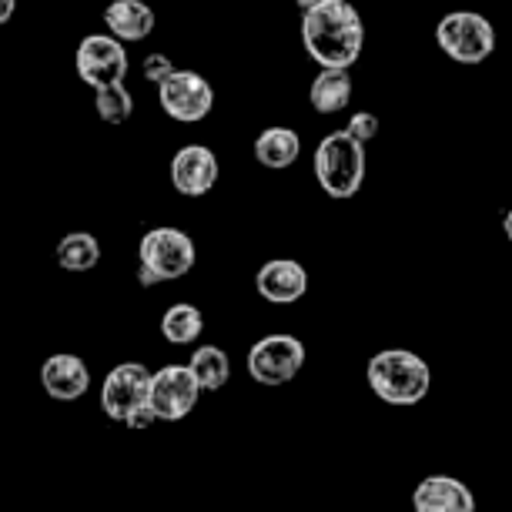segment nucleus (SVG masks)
<instances>
[{"instance_id": "obj_7", "label": "nucleus", "mask_w": 512, "mask_h": 512, "mask_svg": "<svg viewBox=\"0 0 512 512\" xmlns=\"http://www.w3.org/2000/svg\"><path fill=\"white\" fill-rule=\"evenodd\" d=\"M158 104L171 121L198 124L215 108V88L198 71H181V67H175L158 84Z\"/></svg>"}, {"instance_id": "obj_25", "label": "nucleus", "mask_w": 512, "mask_h": 512, "mask_svg": "<svg viewBox=\"0 0 512 512\" xmlns=\"http://www.w3.org/2000/svg\"><path fill=\"white\" fill-rule=\"evenodd\" d=\"M14 11H17V0H0V27L11 21Z\"/></svg>"}, {"instance_id": "obj_24", "label": "nucleus", "mask_w": 512, "mask_h": 512, "mask_svg": "<svg viewBox=\"0 0 512 512\" xmlns=\"http://www.w3.org/2000/svg\"><path fill=\"white\" fill-rule=\"evenodd\" d=\"M154 422H158V415L151 412V405H141V409L131 412V419L124 425H131V429H148V425H154Z\"/></svg>"}, {"instance_id": "obj_17", "label": "nucleus", "mask_w": 512, "mask_h": 512, "mask_svg": "<svg viewBox=\"0 0 512 512\" xmlns=\"http://www.w3.org/2000/svg\"><path fill=\"white\" fill-rule=\"evenodd\" d=\"M302 154V138L292 131V128H265L258 134L255 141V161L262 168H272V171H282V168H292Z\"/></svg>"}, {"instance_id": "obj_14", "label": "nucleus", "mask_w": 512, "mask_h": 512, "mask_svg": "<svg viewBox=\"0 0 512 512\" xmlns=\"http://www.w3.org/2000/svg\"><path fill=\"white\" fill-rule=\"evenodd\" d=\"M41 382L51 399L74 402L91 389V372H88V365H84V359H77L71 352H57L44 362Z\"/></svg>"}, {"instance_id": "obj_4", "label": "nucleus", "mask_w": 512, "mask_h": 512, "mask_svg": "<svg viewBox=\"0 0 512 512\" xmlns=\"http://www.w3.org/2000/svg\"><path fill=\"white\" fill-rule=\"evenodd\" d=\"M138 282L144 288L164 285V282H178L185 278L198 262V251L191 235H185L181 228H151L144 231L141 245H138Z\"/></svg>"}, {"instance_id": "obj_12", "label": "nucleus", "mask_w": 512, "mask_h": 512, "mask_svg": "<svg viewBox=\"0 0 512 512\" xmlns=\"http://www.w3.org/2000/svg\"><path fill=\"white\" fill-rule=\"evenodd\" d=\"M415 512H476V496L456 476H429L412 492Z\"/></svg>"}, {"instance_id": "obj_15", "label": "nucleus", "mask_w": 512, "mask_h": 512, "mask_svg": "<svg viewBox=\"0 0 512 512\" xmlns=\"http://www.w3.org/2000/svg\"><path fill=\"white\" fill-rule=\"evenodd\" d=\"M104 24H108V34L118 37V41H144L151 37L158 17L144 0H111L108 11H104Z\"/></svg>"}, {"instance_id": "obj_13", "label": "nucleus", "mask_w": 512, "mask_h": 512, "mask_svg": "<svg viewBox=\"0 0 512 512\" xmlns=\"http://www.w3.org/2000/svg\"><path fill=\"white\" fill-rule=\"evenodd\" d=\"M255 288L265 302L272 305H292L308 292V272L305 265L292 262V258H275V262L262 265V272L255 278Z\"/></svg>"}, {"instance_id": "obj_23", "label": "nucleus", "mask_w": 512, "mask_h": 512, "mask_svg": "<svg viewBox=\"0 0 512 512\" xmlns=\"http://www.w3.org/2000/svg\"><path fill=\"white\" fill-rule=\"evenodd\" d=\"M171 71H175V61H171L168 54L154 51V54L144 57V81L154 84V88H158V84H161Z\"/></svg>"}, {"instance_id": "obj_20", "label": "nucleus", "mask_w": 512, "mask_h": 512, "mask_svg": "<svg viewBox=\"0 0 512 512\" xmlns=\"http://www.w3.org/2000/svg\"><path fill=\"white\" fill-rule=\"evenodd\" d=\"M205 332V315L198 312L195 305L178 302L171 305L161 318V335L168 338L171 345H191L198 342V335Z\"/></svg>"}, {"instance_id": "obj_19", "label": "nucleus", "mask_w": 512, "mask_h": 512, "mask_svg": "<svg viewBox=\"0 0 512 512\" xmlns=\"http://www.w3.org/2000/svg\"><path fill=\"white\" fill-rule=\"evenodd\" d=\"M101 262V241L88 231H71L57 241V265L64 272H91Z\"/></svg>"}, {"instance_id": "obj_26", "label": "nucleus", "mask_w": 512, "mask_h": 512, "mask_svg": "<svg viewBox=\"0 0 512 512\" xmlns=\"http://www.w3.org/2000/svg\"><path fill=\"white\" fill-rule=\"evenodd\" d=\"M502 231H506V238L512 241V208L506 211V218H502Z\"/></svg>"}, {"instance_id": "obj_1", "label": "nucleus", "mask_w": 512, "mask_h": 512, "mask_svg": "<svg viewBox=\"0 0 512 512\" xmlns=\"http://www.w3.org/2000/svg\"><path fill=\"white\" fill-rule=\"evenodd\" d=\"M305 54L322 67H352L362 57L365 24L349 0H322L312 11H302Z\"/></svg>"}, {"instance_id": "obj_6", "label": "nucleus", "mask_w": 512, "mask_h": 512, "mask_svg": "<svg viewBox=\"0 0 512 512\" xmlns=\"http://www.w3.org/2000/svg\"><path fill=\"white\" fill-rule=\"evenodd\" d=\"M305 365V345L295 335H265L248 349V375L258 385H288Z\"/></svg>"}, {"instance_id": "obj_8", "label": "nucleus", "mask_w": 512, "mask_h": 512, "mask_svg": "<svg viewBox=\"0 0 512 512\" xmlns=\"http://www.w3.org/2000/svg\"><path fill=\"white\" fill-rule=\"evenodd\" d=\"M74 67L77 77L94 91L104 84H121L128 77V51L118 37L111 34H88L74 51Z\"/></svg>"}, {"instance_id": "obj_11", "label": "nucleus", "mask_w": 512, "mask_h": 512, "mask_svg": "<svg viewBox=\"0 0 512 512\" xmlns=\"http://www.w3.org/2000/svg\"><path fill=\"white\" fill-rule=\"evenodd\" d=\"M171 185L178 195L201 198L218 185V158L205 144H188L171 158Z\"/></svg>"}, {"instance_id": "obj_2", "label": "nucleus", "mask_w": 512, "mask_h": 512, "mask_svg": "<svg viewBox=\"0 0 512 512\" xmlns=\"http://www.w3.org/2000/svg\"><path fill=\"white\" fill-rule=\"evenodd\" d=\"M318 188L328 198L345 201L355 198L365 185V144L355 141L349 131H332L318 141L315 158H312Z\"/></svg>"}, {"instance_id": "obj_9", "label": "nucleus", "mask_w": 512, "mask_h": 512, "mask_svg": "<svg viewBox=\"0 0 512 512\" xmlns=\"http://www.w3.org/2000/svg\"><path fill=\"white\" fill-rule=\"evenodd\" d=\"M198 382L188 365H164V369L151 372L148 405L158 415V422H181L198 405Z\"/></svg>"}, {"instance_id": "obj_21", "label": "nucleus", "mask_w": 512, "mask_h": 512, "mask_svg": "<svg viewBox=\"0 0 512 512\" xmlns=\"http://www.w3.org/2000/svg\"><path fill=\"white\" fill-rule=\"evenodd\" d=\"M94 111L104 124H124L134 114V98L131 91L121 84H104V88H94Z\"/></svg>"}, {"instance_id": "obj_27", "label": "nucleus", "mask_w": 512, "mask_h": 512, "mask_svg": "<svg viewBox=\"0 0 512 512\" xmlns=\"http://www.w3.org/2000/svg\"><path fill=\"white\" fill-rule=\"evenodd\" d=\"M295 4H298V11H312V7H318L322 0H295Z\"/></svg>"}, {"instance_id": "obj_16", "label": "nucleus", "mask_w": 512, "mask_h": 512, "mask_svg": "<svg viewBox=\"0 0 512 512\" xmlns=\"http://www.w3.org/2000/svg\"><path fill=\"white\" fill-rule=\"evenodd\" d=\"M308 101L318 114H338L349 108L352 101V74L349 67H322L318 77L312 81Z\"/></svg>"}, {"instance_id": "obj_10", "label": "nucleus", "mask_w": 512, "mask_h": 512, "mask_svg": "<svg viewBox=\"0 0 512 512\" xmlns=\"http://www.w3.org/2000/svg\"><path fill=\"white\" fill-rule=\"evenodd\" d=\"M151 372L138 362H121L104 375L101 385V409L114 422H128L134 409L148 405Z\"/></svg>"}, {"instance_id": "obj_5", "label": "nucleus", "mask_w": 512, "mask_h": 512, "mask_svg": "<svg viewBox=\"0 0 512 512\" xmlns=\"http://www.w3.org/2000/svg\"><path fill=\"white\" fill-rule=\"evenodd\" d=\"M436 41L456 64H482L496 51V27L476 11H452L439 21Z\"/></svg>"}, {"instance_id": "obj_3", "label": "nucleus", "mask_w": 512, "mask_h": 512, "mask_svg": "<svg viewBox=\"0 0 512 512\" xmlns=\"http://www.w3.org/2000/svg\"><path fill=\"white\" fill-rule=\"evenodd\" d=\"M365 375H369L372 392L389 405H419L432 385L429 365L409 349H385L372 355Z\"/></svg>"}, {"instance_id": "obj_18", "label": "nucleus", "mask_w": 512, "mask_h": 512, "mask_svg": "<svg viewBox=\"0 0 512 512\" xmlns=\"http://www.w3.org/2000/svg\"><path fill=\"white\" fill-rule=\"evenodd\" d=\"M188 369L195 375L201 392H218L225 389L231 379V362L228 352L218 349V345H201V349L188 359Z\"/></svg>"}, {"instance_id": "obj_22", "label": "nucleus", "mask_w": 512, "mask_h": 512, "mask_svg": "<svg viewBox=\"0 0 512 512\" xmlns=\"http://www.w3.org/2000/svg\"><path fill=\"white\" fill-rule=\"evenodd\" d=\"M345 131L352 134L355 141H372L375 134H379V118H375L372 111H355L352 118H349V124H345Z\"/></svg>"}]
</instances>
